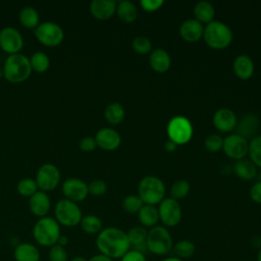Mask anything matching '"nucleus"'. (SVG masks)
<instances>
[{
    "mask_svg": "<svg viewBox=\"0 0 261 261\" xmlns=\"http://www.w3.org/2000/svg\"><path fill=\"white\" fill-rule=\"evenodd\" d=\"M96 246L100 254L112 260L120 259L132 247L126 232L117 227H106L102 229L97 236Z\"/></svg>",
    "mask_w": 261,
    "mask_h": 261,
    "instance_id": "1",
    "label": "nucleus"
},
{
    "mask_svg": "<svg viewBox=\"0 0 261 261\" xmlns=\"http://www.w3.org/2000/svg\"><path fill=\"white\" fill-rule=\"evenodd\" d=\"M2 70L4 77L12 84H18L27 81L32 73L29 58L20 53L9 55L5 59Z\"/></svg>",
    "mask_w": 261,
    "mask_h": 261,
    "instance_id": "2",
    "label": "nucleus"
},
{
    "mask_svg": "<svg viewBox=\"0 0 261 261\" xmlns=\"http://www.w3.org/2000/svg\"><path fill=\"white\" fill-rule=\"evenodd\" d=\"M232 38L230 28L222 21L213 20L204 28L203 39L212 49L222 50L227 48L232 42Z\"/></svg>",
    "mask_w": 261,
    "mask_h": 261,
    "instance_id": "3",
    "label": "nucleus"
},
{
    "mask_svg": "<svg viewBox=\"0 0 261 261\" xmlns=\"http://www.w3.org/2000/svg\"><path fill=\"white\" fill-rule=\"evenodd\" d=\"M147 250L157 256H165L172 251L173 241L165 226L155 225L148 231L146 240Z\"/></svg>",
    "mask_w": 261,
    "mask_h": 261,
    "instance_id": "4",
    "label": "nucleus"
},
{
    "mask_svg": "<svg viewBox=\"0 0 261 261\" xmlns=\"http://www.w3.org/2000/svg\"><path fill=\"white\" fill-rule=\"evenodd\" d=\"M138 193L144 204L155 206L165 198V186L159 177L148 175L141 179Z\"/></svg>",
    "mask_w": 261,
    "mask_h": 261,
    "instance_id": "5",
    "label": "nucleus"
},
{
    "mask_svg": "<svg viewBox=\"0 0 261 261\" xmlns=\"http://www.w3.org/2000/svg\"><path fill=\"white\" fill-rule=\"evenodd\" d=\"M33 236L35 241L43 247H52L55 245L60 237V226L55 218L42 217L40 218L34 228Z\"/></svg>",
    "mask_w": 261,
    "mask_h": 261,
    "instance_id": "6",
    "label": "nucleus"
},
{
    "mask_svg": "<svg viewBox=\"0 0 261 261\" xmlns=\"http://www.w3.org/2000/svg\"><path fill=\"white\" fill-rule=\"evenodd\" d=\"M55 219L59 224L67 227H72L80 224L82 220V211L76 203L61 199L57 202L54 208Z\"/></svg>",
    "mask_w": 261,
    "mask_h": 261,
    "instance_id": "7",
    "label": "nucleus"
},
{
    "mask_svg": "<svg viewBox=\"0 0 261 261\" xmlns=\"http://www.w3.org/2000/svg\"><path fill=\"white\" fill-rule=\"evenodd\" d=\"M167 136L176 145H185L193 137V125L188 118L174 116L167 124Z\"/></svg>",
    "mask_w": 261,
    "mask_h": 261,
    "instance_id": "8",
    "label": "nucleus"
},
{
    "mask_svg": "<svg viewBox=\"0 0 261 261\" xmlns=\"http://www.w3.org/2000/svg\"><path fill=\"white\" fill-rule=\"evenodd\" d=\"M37 40L47 47H56L63 41L64 33L62 28L53 21H44L39 23L35 30Z\"/></svg>",
    "mask_w": 261,
    "mask_h": 261,
    "instance_id": "9",
    "label": "nucleus"
},
{
    "mask_svg": "<svg viewBox=\"0 0 261 261\" xmlns=\"http://www.w3.org/2000/svg\"><path fill=\"white\" fill-rule=\"evenodd\" d=\"M159 220L165 227H172L181 220V208L179 203L172 198H164L158 208Z\"/></svg>",
    "mask_w": 261,
    "mask_h": 261,
    "instance_id": "10",
    "label": "nucleus"
},
{
    "mask_svg": "<svg viewBox=\"0 0 261 261\" xmlns=\"http://www.w3.org/2000/svg\"><path fill=\"white\" fill-rule=\"evenodd\" d=\"M35 180L38 189L41 191H53L55 188H57L60 180L59 169L52 163H45L38 169Z\"/></svg>",
    "mask_w": 261,
    "mask_h": 261,
    "instance_id": "11",
    "label": "nucleus"
},
{
    "mask_svg": "<svg viewBox=\"0 0 261 261\" xmlns=\"http://www.w3.org/2000/svg\"><path fill=\"white\" fill-rule=\"evenodd\" d=\"M222 150L231 159L240 160L246 157L249 151V142L238 134H232L223 139Z\"/></svg>",
    "mask_w": 261,
    "mask_h": 261,
    "instance_id": "12",
    "label": "nucleus"
},
{
    "mask_svg": "<svg viewBox=\"0 0 261 261\" xmlns=\"http://www.w3.org/2000/svg\"><path fill=\"white\" fill-rule=\"evenodd\" d=\"M0 47L9 55L17 54L23 47L21 34L12 27H6L0 32Z\"/></svg>",
    "mask_w": 261,
    "mask_h": 261,
    "instance_id": "13",
    "label": "nucleus"
},
{
    "mask_svg": "<svg viewBox=\"0 0 261 261\" xmlns=\"http://www.w3.org/2000/svg\"><path fill=\"white\" fill-rule=\"evenodd\" d=\"M62 193L65 199L74 203L85 200L89 194L88 185L80 178H67L62 185Z\"/></svg>",
    "mask_w": 261,
    "mask_h": 261,
    "instance_id": "14",
    "label": "nucleus"
},
{
    "mask_svg": "<svg viewBox=\"0 0 261 261\" xmlns=\"http://www.w3.org/2000/svg\"><path fill=\"white\" fill-rule=\"evenodd\" d=\"M95 141L98 147L106 151H113L120 146V135L110 127L99 129L95 136Z\"/></svg>",
    "mask_w": 261,
    "mask_h": 261,
    "instance_id": "15",
    "label": "nucleus"
},
{
    "mask_svg": "<svg viewBox=\"0 0 261 261\" xmlns=\"http://www.w3.org/2000/svg\"><path fill=\"white\" fill-rule=\"evenodd\" d=\"M213 124L214 126L222 132L229 133L237 126V116L234 112L228 108H220L213 115Z\"/></svg>",
    "mask_w": 261,
    "mask_h": 261,
    "instance_id": "16",
    "label": "nucleus"
},
{
    "mask_svg": "<svg viewBox=\"0 0 261 261\" xmlns=\"http://www.w3.org/2000/svg\"><path fill=\"white\" fill-rule=\"evenodd\" d=\"M204 27L195 18L185 20L179 27V35L181 39L188 43H196L202 37Z\"/></svg>",
    "mask_w": 261,
    "mask_h": 261,
    "instance_id": "17",
    "label": "nucleus"
},
{
    "mask_svg": "<svg viewBox=\"0 0 261 261\" xmlns=\"http://www.w3.org/2000/svg\"><path fill=\"white\" fill-rule=\"evenodd\" d=\"M51 201L46 192L37 191L33 196L30 197L29 200V208L30 211L40 218L45 217L50 210Z\"/></svg>",
    "mask_w": 261,
    "mask_h": 261,
    "instance_id": "18",
    "label": "nucleus"
},
{
    "mask_svg": "<svg viewBox=\"0 0 261 261\" xmlns=\"http://www.w3.org/2000/svg\"><path fill=\"white\" fill-rule=\"evenodd\" d=\"M117 2L113 0H93L90 4L91 14L99 20H106L115 13Z\"/></svg>",
    "mask_w": 261,
    "mask_h": 261,
    "instance_id": "19",
    "label": "nucleus"
},
{
    "mask_svg": "<svg viewBox=\"0 0 261 261\" xmlns=\"http://www.w3.org/2000/svg\"><path fill=\"white\" fill-rule=\"evenodd\" d=\"M259 123L260 122L257 115L253 113H247L240 119V121L237 122V134L246 140L248 138H254L259 128Z\"/></svg>",
    "mask_w": 261,
    "mask_h": 261,
    "instance_id": "20",
    "label": "nucleus"
},
{
    "mask_svg": "<svg viewBox=\"0 0 261 261\" xmlns=\"http://www.w3.org/2000/svg\"><path fill=\"white\" fill-rule=\"evenodd\" d=\"M149 62L152 69L158 73H163L167 71L171 64V59L169 54L161 48L151 51Z\"/></svg>",
    "mask_w": 261,
    "mask_h": 261,
    "instance_id": "21",
    "label": "nucleus"
},
{
    "mask_svg": "<svg viewBox=\"0 0 261 261\" xmlns=\"http://www.w3.org/2000/svg\"><path fill=\"white\" fill-rule=\"evenodd\" d=\"M234 74L241 80H248L254 73V63L252 59L245 54L239 55L234 58L232 63Z\"/></svg>",
    "mask_w": 261,
    "mask_h": 261,
    "instance_id": "22",
    "label": "nucleus"
},
{
    "mask_svg": "<svg viewBox=\"0 0 261 261\" xmlns=\"http://www.w3.org/2000/svg\"><path fill=\"white\" fill-rule=\"evenodd\" d=\"M233 172L243 180H251L257 174V166L250 159H240L233 164Z\"/></svg>",
    "mask_w": 261,
    "mask_h": 261,
    "instance_id": "23",
    "label": "nucleus"
},
{
    "mask_svg": "<svg viewBox=\"0 0 261 261\" xmlns=\"http://www.w3.org/2000/svg\"><path fill=\"white\" fill-rule=\"evenodd\" d=\"M13 257L15 261H39L40 252L33 244L22 243L14 249Z\"/></svg>",
    "mask_w": 261,
    "mask_h": 261,
    "instance_id": "24",
    "label": "nucleus"
},
{
    "mask_svg": "<svg viewBox=\"0 0 261 261\" xmlns=\"http://www.w3.org/2000/svg\"><path fill=\"white\" fill-rule=\"evenodd\" d=\"M115 13L122 22L130 23L138 16V9L132 1L122 0L116 4Z\"/></svg>",
    "mask_w": 261,
    "mask_h": 261,
    "instance_id": "25",
    "label": "nucleus"
},
{
    "mask_svg": "<svg viewBox=\"0 0 261 261\" xmlns=\"http://www.w3.org/2000/svg\"><path fill=\"white\" fill-rule=\"evenodd\" d=\"M138 218L142 226L153 227L157 225L159 221L158 209L155 206L144 204L141 210L138 212Z\"/></svg>",
    "mask_w": 261,
    "mask_h": 261,
    "instance_id": "26",
    "label": "nucleus"
},
{
    "mask_svg": "<svg viewBox=\"0 0 261 261\" xmlns=\"http://www.w3.org/2000/svg\"><path fill=\"white\" fill-rule=\"evenodd\" d=\"M194 15L195 19L201 23H210L213 21L215 10L211 3L207 1H200L194 7Z\"/></svg>",
    "mask_w": 261,
    "mask_h": 261,
    "instance_id": "27",
    "label": "nucleus"
},
{
    "mask_svg": "<svg viewBox=\"0 0 261 261\" xmlns=\"http://www.w3.org/2000/svg\"><path fill=\"white\" fill-rule=\"evenodd\" d=\"M124 116H125L124 108L118 102H113L108 104L104 110V117L106 121L113 125L120 123L124 119Z\"/></svg>",
    "mask_w": 261,
    "mask_h": 261,
    "instance_id": "28",
    "label": "nucleus"
},
{
    "mask_svg": "<svg viewBox=\"0 0 261 261\" xmlns=\"http://www.w3.org/2000/svg\"><path fill=\"white\" fill-rule=\"evenodd\" d=\"M19 21L27 29H36L39 25V14L32 6L23 7L19 12Z\"/></svg>",
    "mask_w": 261,
    "mask_h": 261,
    "instance_id": "29",
    "label": "nucleus"
},
{
    "mask_svg": "<svg viewBox=\"0 0 261 261\" xmlns=\"http://www.w3.org/2000/svg\"><path fill=\"white\" fill-rule=\"evenodd\" d=\"M30 64L32 67V70L42 73L45 72L49 66H50V59L48 55L42 51L35 52L30 58Z\"/></svg>",
    "mask_w": 261,
    "mask_h": 261,
    "instance_id": "30",
    "label": "nucleus"
},
{
    "mask_svg": "<svg viewBox=\"0 0 261 261\" xmlns=\"http://www.w3.org/2000/svg\"><path fill=\"white\" fill-rule=\"evenodd\" d=\"M82 229L89 234H96L102 230V221L101 219L93 214L86 215L82 217L80 222Z\"/></svg>",
    "mask_w": 261,
    "mask_h": 261,
    "instance_id": "31",
    "label": "nucleus"
},
{
    "mask_svg": "<svg viewBox=\"0 0 261 261\" xmlns=\"http://www.w3.org/2000/svg\"><path fill=\"white\" fill-rule=\"evenodd\" d=\"M172 251L174 252L176 258L185 260L194 255L195 245L189 240H180L173 245Z\"/></svg>",
    "mask_w": 261,
    "mask_h": 261,
    "instance_id": "32",
    "label": "nucleus"
},
{
    "mask_svg": "<svg viewBox=\"0 0 261 261\" xmlns=\"http://www.w3.org/2000/svg\"><path fill=\"white\" fill-rule=\"evenodd\" d=\"M127 238L130 243V246H140L146 243L147 236H148V230L146 227L139 225V226H134L132 227L127 232Z\"/></svg>",
    "mask_w": 261,
    "mask_h": 261,
    "instance_id": "33",
    "label": "nucleus"
},
{
    "mask_svg": "<svg viewBox=\"0 0 261 261\" xmlns=\"http://www.w3.org/2000/svg\"><path fill=\"white\" fill-rule=\"evenodd\" d=\"M250 160L258 167H261V136L254 137L249 143Z\"/></svg>",
    "mask_w": 261,
    "mask_h": 261,
    "instance_id": "34",
    "label": "nucleus"
},
{
    "mask_svg": "<svg viewBox=\"0 0 261 261\" xmlns=\"http://www.w3.org/2000/svg\"><path fill=\"white\" fill-rule=\"evenodd\" d=\"M190 192V184L187 180L179 179L175 181L170 188V198L174 200L184 199Z\"/></svg>",
    "mask_w": 261,
    "mask_h": 261,
    "instance_id": "35",
    "label": "nucleus"
},
{
    "mask_svg": "<svg viewBox=\"0 0 261 261\" xmlns=\"http://www.w3.org/2000/svg\"><path fill=\"white\" fill-rule=\"evenodd\" d=\"M143 205L144 203L140 199V197L135 195H129L125 197L122 201L123 210L129 214H138V212L141 210Z\"/></svg>",
    "mask_w": 261,
    "mask_h": 261,
    "instance_id": "36",
    "label": "nucleus"
},
{
    "mask_svg": "<svg viewBox=\"0 0 261 261\" xmlns=\"http://www.w3.org/2000/svg\"><path fill=\"white\" fill-rule=\"evenodd\" d=\"M132 48L133 50L138 54H148L152 50V43L149 40V38L145 36H139L136 37L132 42Z\"/></svg>",
    "mask_w": 261,
    "mask_h": 261,
    "instance_id": "37",
    "label": "nucleus"
},
{
    "mask_svg": "<svg viewBox=\"0 0 261 261\" xmlns=\"http://www.w3.org/2000/svg\"><path fill=\"white\" fill-rule=\"evenodd\" d=\"M37 190H38V186L36 180L29 177L20 179L17 184V192L19 193V195L23 197L30 198L37 192Z\"/></svg>",
    "mask_w": 261,
    "mask_h": 261,
    "instance_id": "38",
    "label": "nucleus"
},
{
    "mask_svg": "<svg viewBox=\"0 0 261 261\" xmlns=\"http://www.w3.org/2000/svg\"><path fill=\"white\" fill-rule=\"evenodd\" d=\"M222 144H223V139L216 134L208 136L204 142V146L209 152L219 151L220 149H222Z\"/></svg>",
    "mask_w": 261,
    "mask_h": 261,
    "instance_id": "39",
    "label": "nucleus"
},
{
    "mask_svg": "<svg viewBox=\"0 0 261 261\" xmlns=\"http://www.w3.org/2000/svg\"><path fill=\"white\" fill-rule=\"evenodd\" d=\"M107 191V185L102 179H94L88 185V192L92 196L99 197L106 193Z\"/></svg>",
    "mask_w": 261,
    "mask_h": 261,
    "instance_id": "40",
    "label": "nucleus"
},
{
    "mask_svg": "<svg viewBox=\"0 0 261 261\" xmlns=\"http://www.w3.org/2000/svg\"><path fill=\"white\" fill-rule=\"evenodd\" d=\"M67 252L64 247L57 244L53 245L49 251L50 261H67Z\"/></svg>",
    "mask_w": 261,
    "mask_h": 261,
    "instance_id": "41",
    "label": "nucleus"
},
{
    "mask_svg": "<svg viewBox=\"0 0 261 261\" xmlns=\"http://www.w3.org/2000/svg\"><path fill=\"white\" fill-rule=\"evenodd\" d=\"M164 4L163 0H141L140 5L143 10L147 12H154L161 8V6Z\"/></svg>",
    "mask_w": 261,
    "mask_h": 261,
    "instance_id": "42",
    "label": "nucleus"
},
{
    "mask_svg": "<svg viewBox=\"0 0 261 261\" xmlns=\"http://www.w3.org/2000/svg\"><path fill=\"white\" fill-rule=\"evenodd\" d=\"M79 147L82 151L84 152H92L96 149L97 147V144H96V141H95V138L93 137H85L83 138L81 141H80V144H79Z\"/></svg>",
    "mask_w": 261,
    "mask_h": 261,
    "instance_id": "43",
    "label": "nucleus"
},
{
    "mask_svg": "<svg viewBox=\"0 0 261 261\" xmlns=\"http://www.w3.org/2000/svg\"><path fill=\"white\" fill-rule=\"evenodd\" d=\"M120 261H147V260L144 253L137 250H129L120 258Z\"/></svg>",
    "mask_w": 261,
    "mask_h": 261,
    "instance_id": "44",
    "label": "nucleus"
},
{
    "mask_svg": "<svg viewBox=\"0 0 261 261\" xmlns=\"http://www.w3.org/2000/svg\"><path fill=\"white\" fill-rule=\"evenodd\" d=\"M250 197L255 203L261 204V180L256 181L252 186L250 190Z\"/></svg>",
    "mask_w": 261,
    "mask_h": 261,
    "instance_id": "45",
    "label": "nucleus"
},
{
    "mask_svg": "<svg viewBox=\"0 0 261 261\" xmlns=\"http://www.w3.org/2000/svg\"><path fill=\"white\" fill-rule=\"evenodd\" d=\"M88 261H113L111 258L103 255V254H96L94 256H92Z\"/></svg>",
    "mask_w": 261,
    "mask_h": 261,
    "instance_id": "46",
    "label": "nucleus"
},
{
    "mask_svg": "<svg viewBox=\"0 0 261 261\" xmlns=\"http://www.w3.org/2000/svg\"><path fill=\"white\" fill-rule=\"evenodd\" d=\"M176 147H177V145H176L175 143H173L172 141H170V140H168V141L165 143V145H164V148H165V150H166L167 152H173V151H175V150H176Z\"/></svg>",
    "mask_w": 261,
    "mask_h": 261,
    "instance_id": "47",
    "label": "nucleus"
},
{
    "mask_svg": "<svg viewBox=\"0 0 261 261\" xmlns=\"http://www.w3.org/2000/svg\"><path fill=\"white\" fill-rule=\"evenodd\" d=\"M56 244L59 245V246H62V247L66 246V245L68 244V239H67V237L60 234V237H59V239H58V241H57Z\"/></svg>",
    "mask_w": 261,
    "mask_h": 261,
    "instance_id": "48",
    "label": "nucleus"
},
{
    "mask_svg": "<svg viewBox=\"0 0 261 261\" xmlns=\"http://www.w3.org/2000/svg\"><path fill=\"white\" fill-rule=\"evenodd\" d=\"M70 261H88L85 257H82V256H75L73 257L72 259H70Z\"/></svg>",
    "mask_w": 261,
    "mask_h": 261,
    "instance_id": "49",
    "label": "nucleus"
},
{
    "mask_svg": "<svg viewBox=\"0 0 261 261\" xmlns=\"http://www.w3.org/2000/svg\"><path fill=\"white\" fill-rule=\"evenodd\" d=\"M162 261H184V260H181L179 258H176V257H167V258L163 259Z\"/></svg>",
    "mask_w": 261,
    "mask_h": 261,
    "instance_id": "50",
    "label": "nucleus"
},
{
    "mask_svg": "<svg viewBox=\"0 0 261 261\" xmlns=\"http://www.w3.org/2000/svg\"><path fill=\"white\" fill-rule=\"evenodd\" d=\"M257 261H261V247L258 251V255H257Z\"/></svg>",
    "mask_w": 261,
    "mask_h": 261,
    "instance_id": "51",
    "label": "nucleus"
},
{
    "mask_svg": "<svg viewBox=\"0 0 261 261\" xmlns=\"http://www.w3.org/2000/svg\"><path fill=\"white\" fill-rule=\"evenodd\" d=\"M2 75H3V70L0 68V79L2 77Z\"/></svg>",
    "mask_w": 261,
    "mask_h": 261,
    "instance_id": "52",
    "label": "nucleus"
}]
</instances>
